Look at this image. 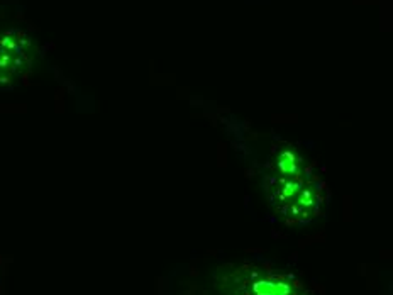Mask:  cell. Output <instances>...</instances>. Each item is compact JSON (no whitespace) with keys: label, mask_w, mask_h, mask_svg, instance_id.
I'll list each match as a JSON object with an SVG mask.
<instances>
[{"label":"cell","mask_w":393,"mask_h":295,"mask_svg":"<svg viewBox=\"0 0 393 295\" xmlns=\"http://www.w3.org/2000/svg\"><path fill=\"white\" fill-rule=\"evenodd\" d=\"M7 63H9V55H5L2 51V56H0V68H7Z\"/></svg>","instance_id":"1"},{"label":"cell","mask_w":393,"mask_h":295,"mask_svg":"<svg viewBox=\"0 0 393 295\" xmlns=\"http://www.w3.org/2000/svg\"><path fill=\"white\" fill-rule=\"evenodd\" d=\"M9 41H10V37H4V39H0V48H4V46H7L9 44Z\"/></svg>","instance_id":"2"}]
</instances>
